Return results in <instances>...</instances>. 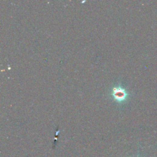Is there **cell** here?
<instances>
[{
  "label": "cell",
  "instance_id": "6da1fadb",
  "mask_svg": "<svg viewBox=\"0 0 157 157\" xmlns=\"http://www.w3.org/2000/svg\"><path fill=\"white\" fill-rule=\"evenodd\" d=\"M112 96H114V99L117 101L122 102L126 99L128 96V93L126 90L122 87H117L113 89Z\"/></svg>",
  "mask_w": 157,
  "mask_h": 157
}]
</instances>
